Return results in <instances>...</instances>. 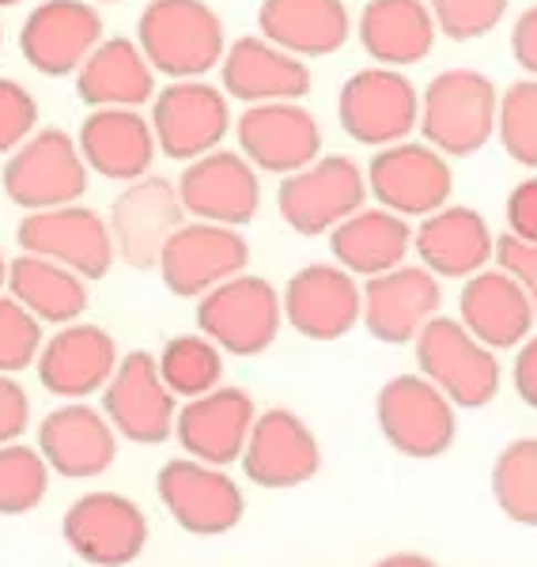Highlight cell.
Returning a JSON list of instances; mask_svg holds the SVG:
<instances>
[{"label":"cell","instance_id":"5","mask_svg":"<svg viewBox=\"0 0 537 567\" xmlns=\"http://www.w3.org/2000/svg\"><path fill=\"white\" fill-rule=\"evenodd\" d=\"M368 175L349 155H318L311 167L280 178L277 208L299 235H330L368 208Z\"/></svg>","mask_w":537,"mask_h":567},{"label":"cell","instance_id":"6","mask_svg":"<svg viewBox=\"0 0 537 567\" xmlns=\"http://www.w3.org/2000/svg\"><path fill=\"white\" fill-rule=\"evenodd\" d=\"M285 326V299L269 280L239 272L197 299V329L231 355H258Z\"/></svg>","mask_w":537,"mask_h":567},{"label":"cell","instance_id":"29","mask_svg":"<svg viewBox=\"0 0 537 567\" xmlns=\"http://www.w3.org/2000/svg\"><path fill=\"white\" fill-rule=\"evenodd\" d=\"M39 451L45 465L61 477H99L117 458V432L99 409L65 405L39 424Z\"/></svg>","mask_w":537,"mask_h":567},{"label":"cell","instance_id":"42","mask_svg":"<svg viewBox=\"0 0 537 567\" xmlns=\"http://www.w3.org/2000/svg\"><path fill=\"white\" fill-rule=\"evenodd\" d=\"M496 265L523 284V291L530 296L534 315H537V243H523V239L504 235V239H496Z\"/></svg>","mask_w":537,"mask_h":567},{"label":"cell","instance_id":"43","mask_svg":"<svg viewBox=\"0 0 537 567\" xmlns=\"http://www.w3.org/2000/svg\"><path fill=\"white\" fill-rule=\"evenodd\" d=\"M507 235L537 243V175L523 178L507 197Z\"/></svg>","mask_w":537,"mask_h":567},{"label":"cell","instance_id":"45","mask_svg":"<svg viewBox=\"0 0 537 567\" xmlns=\"http://www.w3.org/2000/svg\"><path fill=\"white\" fill-rule=\"evenodd\" d=\"M512 58L526 76L537 80V4L526 8L512 27Z\"/></svg>","mask_w":537,"mask_h":567},{"label":"cell","instance_id":"28","mask_svg":"<svg viewBox=\"0 0 537 567\" xmlns=\"http://www.w3.org/2000/svg\"><path fill=\"white\" fill-rule=\"evenodd\" d=\"M80 155L95 175L114 182H136L148 175L159 144L152 133V117L130 106L91 110L80 125Z\"/></svg>","mask_w":537,"mask_h":567},{"label":"cell","instance_id":"1","mask_svg":"<svg viewBox=\"0 0 537 567\" xmlns=\"http://www.w3.org/2000/svg\"><path fill=\"white\" fill-rule=\"evenodd\" d=\"M136 45L156 76L205 80L227 53L224 23L205 0H152L136 23Z\"/></svg>","mask_w":537,"mask_h":567},{"label":"cell","instance_id":"36","mask_svg":"<svg viewBox=\"0 0 537 567\" xmlns=\"http://www.w3.org/2000/svg\"><path fill=\"white\" fill-rule=\"evenodd\" d=\"M159 374L171 386L175 398H202L220 386L224 374V349L213 344L205 333H186L167 341V349L159 352Z\"/></svg>","mask_w":537,"mask_h":567},{"label":"cell","instance_id":"12","mask_svg":"<svg viewBox=\"0 0 537 567\" xmlns=\"http://www.w3.org/2000/svg\"><path fill=\"white\" fill-rule=\"evenodd\" d=\"M159 503L167 515L197 537H220L242 523V488L235 484L220 465H205L194 458L167 462L156 477Z\"/></svg>","mask_w":537,"mask_h":567},{"label":"cell","instance_id":"26","mask_svg":"<svg viewBox=\"0 0 537 567\" xmlns=\"http://www.w3.org/2000/svg\"><path fill=\"white\" fill-rule=\"evenodd\" d=\"M458 322L466 326L481 344L504 352V349H518V344L534 333L537 315H534L530 296L523 291V284L507 269H499V265H488L477 277L462 280Z\"/></svg>","mask_w":537,"mask_h":567},{"label":"cell","instance_id":"21","mask_svg":"<svg viewBox=\"0 0 537 567\" xmlns=\"http://www.w3.org/2000/svg\"><path fill=\"white\" fill-rule=\"evenodd\" d=\"M103 42V16L87 0H45L27 16L20 50L42 76H69Z\"/></svg>","mask_w":537,"mask_h":567},{"label":"cell","instance_id":"50","mask_svg":"<svg viewBox=\"0 0 537 567\" xmlns=\"http://www.w3.org/2000/svg\"><path fill=\"white\" fill-rule=\"evenodd\" d=\"M103 4H111V0H103Z\"/></svg>","mask_w":537,"mask_h":567},{"label":"cell","instance_id":"22","mask_svg":"<svg viewBox=\"0 0 537 567\" xmlns=\"http://www.w3.org/2000/svg\"><path fill=\"white\" fill-rule=\"evenodd\" d=\"M254 398L239 386H216L213 393L186 401L175 416V435L182 451L205 465H231L242 458L254 432Z\"/></svg>","mask_w":537,"mask_h":567},{"label":"cell","instance_id":"31","mask_svg":"<svg viewBox=\"0 0 537 567\" xmlns=\"http://www.w3.org/2000/svg\"><path fill=\"white\" fill-rule=\"evenodd\" d=\"M330 254L352 277H382V272L409 261V254H413V224L382 205H368L357 216L344 219L341 227H333Z\"/></svg>","mask_w":537,"mask_h":567},{"label":"cell","instance_id":"10","mask_svg":"<svg viewBox=\"0 0 537 567\" xmlns=\"http://www.w3.org/2000/svg\"><path fill=\"white\" fill-rule=\"evenodd\" d=\"M87 189V163L80 144L61 130H42L8 155L4 194L27 213L76 205Z\"/></svg>","mask_w":537,"mask_h":567},{"label":"cell","instance_id":"8","mask_svg":"<svg viewBox=\"0 0 537 567\" xmlns=\"http://www.w3.org/2000/svg\"><path fill=\"white\" fill-rule=\"evenodd\" d=\"M363 175H368L371 200L405 216L409 224L451 205L454 171L447 155L424 141H413V136L402 144H390V148H379Z\"/></svg>","mask_w":537,"mask_h":567},{"label":"cell","instance_id":"19","mask_svg":"<svg viewBox=\"0 0 537 567\" xmlns=\"http://www.w3.org/2000/svg\"><path fill=\"white\" fill-rule=\"evenodd\" d=\"M182 224H186V208H182L175 182L156 175L130 182L111 208V235L117 258L133 265V269H152V265H159L163 246L171 243V235Z\"/></svg>","mask_w":537,"mask_h":567},{"label":"cell","instance_id":"11","mask_svg":"<svg viewBox=\"0 0 537 567\" xmlns=\"http://www.w3.org/2000/svg\"><path fill=\"white\" fill-rule=\"evenodd\" d=\"M23 254H39L45 261H58L84 280H99L111 272L117 258L111 219H103L95 208L61 205L31 213L16 231Z\"/></svg>","mask_w":537,"mask_h":567},{"label":"cell","instance_id":"16","mask_svg":"<svg viewBox=\"0 0 537 567\" xmlns=\"http://www.w3.org/2000/svg\"><path fill=\"white\" fill-rule=\"evenodd\" d=\"M235 141L254 167L285 178L322 155V125L303 103H261L239 114Z\"/></svg>","mask_w":537,"mask_h":567},{"label":"cell","instance_id":"24","mask_svg":"<svg viewBox=\"0 0 537 567\" xmlns=\"http://www.w3.org/2000/svg\"><path fill=\"white\" fill-rule=\"evenodd\" d=\"M239 462L258 488H299L322 465V446L296 413L266 409L254 420V432Z\"/></svg>","mask_w":537,"mask_h":567},{"label":"cell","instance_id":"40","mask_svg":"<svg viewBox=\"0 0 537 567\" xmlns=\"http://www.w3.org/2000/svg\"><path fill=\"white\" fill-rule=\"evenodd\" d=\"M42 322L16 299H0V374H16L39 363Z\"/></svg>","mask_w":537,"mask_h":567},{"label":"cell","instance_id":"32","mask_svg":"<svg viewBox=\"0 0 537 567\" xmlns=\"http://www.w3.org/2000/svg\"><path fill=\"white\" fill-rule=\"evenodd\" d=\"M261 39L296 58H330L352 39V16L344 0H261Z\"/></svg>","mask_w":537,"mask_h":567},{"label":"cell","instance_id":"46","mask_svg":"<svg viewBox=\"0 0 537 567\" xmlns=\"http://www.w3.org/2000/svg\"><path fill=\"white\" fill-rule=\"evenodd\" d=\"M512 382H515V393L523 398V405H530L537 413V333H530L515 349Z\"/></svg>","mask_w":537,"mask_h":567},{"label":"cell","instance_id":"34","mask_svg":"<svg viewBox=\"0 0 537 567\" xmlns=\"http://www.w3.org/2000/svg\"><path fill=\"white\" fill-rule=\"evenodd\" d=\"M8 291L16 303H23L39 322L69 326L87 310V284L58 261H45L39 254H20L8 265Z\"/></svg>","mask_w":537,"mask_h":567},{"label":"cell","instance_id":"39","mask_svg":"<svg viewBox=\"0 0 537 567\" xmlns=\"http://www.w3.org/2000/svg\"><path fill=\"white\" fill-rule=\"evenodd\" d=\"M512 0H427L440 34L451 42H477L493 34L507 16Z\"/></svg>","mask_w":537,"mask_h":567},{"label":"cell","instance_id":"47","mask_svg":"<svg viewBox=\"0 0 537 567\" xmlns=\"http://www.w3.org/2000/svg\"><path fill=\"white\" fill-rule=\"evenodd\" d=\"M375 567H440V564L421 553H394V556H386V560H379Z\"/></svg>","mask_w":537,"mask_h":567},{"label":"cell","instance_id":"41","mask_svg":"<svg viewBox=\"0 0 537 567\" xmlns=\"http://www.w3.org/2000/svg\"><path fill=\"white\" fill-rule=\"evenodd\" d=\"M39 103L23 84L0 76V152H16L23 141L34 136Z\"/></svg>","mask_w":537,"mask_h":567},{"label":"cell","instance_id":"15","mask_svg":"<svg viewBox=\"0 0 537 567\" xmlns=\"http://www.w3.org/2000/svg\"><path fill=\"white\" fill-rule=\"evenodd\" d=\"M285 322L318 344L341 341L363 322V284L341 265H307L285 288Z\"/></svg>","mask_w":537,"mask_h":567},{"label":"cell","instance_id":"4","mask_svg":"<svg viewBox=\"0 0 537 567\" xmlns=\"http://www.w3.org/2000/svg\"><path fill=\"white\" fill-rule=\"evenodd\" d=\"M337 122L352 141L375 152L402 144L421 125V91L402 69H360L337 95Z\"/></svg>","mask_w":537,"mask_h":567},{"label":"cell","instance_id":"44","mask_svg":"<svg viewBox=\"0 0 537 567\" xmlns=\"http://www.w3.org/2000/svg\"><path fill=\"white\" fill-rule=\"evenodd\" d=\"M31 420V401L12 374H0V446L16 443Z\"/></svg>","mask_w":537,"mask_h":567},{"label":"cell","instance_id":"3","mask_svg":"<svg viewBox=\"0 0 537 567\" xmlns=\"http://www.w3.org/2000/svg\"><path fill=\"white\" fill-rule=\"evenodd\" d=\"M416 368L424 379H432L458 409H485L496 401L504 368L496 349L481 344L458 315H440L424 326V333L413 341Z\"/></svg>","mask_w":537,"mask_h":567},{"label":"cell","instance_id":"17","mask_svg":"<svg viewBox=\"0 0 537 567\" xmlns=\"http://www.w3.org/2000/svg\"><path fill=\"white\" fill-rule=\"evenodd\" d=\"M69 548L95 567H125L148 545V518L130 496L91 492L65 511L61 523Z\"/></svg>","mask_w":537,"mask_h":567},{"label":"cell","instance_id":"14","mask_svg":"<svg viewBox=\"0 0 537 567\" xmlns=\"http://www.w3.org/2000/svg\"><path fill=\"white\" fill-rule=\"evenodd\" d=\"M178 197L186 216L202 219V224L242 227L261 208L258 167L242 152L216 148L202 159L186 163L178 178Z\"/></svg>","mask_w":537,"mask_h":567},{"label":"cell","instance_id":"9","mask_svg":"<svg viewBox=\"0 0 537 567\" xmlns=\"http://www.w3.org/2000/svg\"><path fill=\"white\" fill-rule=\"evenodd\" d=\"M152 133L167 159L194 163L231 133V103L208 80H171L152 99Z\"/></svg>","mask_w":537,"mask_h":567},{"label":"cell","instance_id":"25","mask_svg":"<svg viewBox=\"0 0 537 567\" xmlns=\"http://www.w3.org/2000/svg\"><path fill=\"white\" fill-rule=\"evenodd\" d=\"M224 95L235 103L261 106V103H299L311 91V69L303 58L280 50L277 42L247 34L231 42L220 61Z\"/></svg>","mask_w":537,"mask_h":567},{"label":"cell","instance_id":"27","mask_svg":"<svg viewBox=\"0 0 537 567\" xmlns=\"http://www.w3.org/2000/svg\"><path fill=\"white\" fill-rule=\"evenodd\" d=\"M117 363H122L117 341L103 326L69 322L42 344L39 382L58 398H87L95 390H106Z\"/></svg>","mask_w":537,"mask_h":567},{"label":"cell","instance_id":"33","mask_svg":"<svg viewBox=\"0 0 537 567\" xmlns=\"http://www.w3.org/2000/svg\"><path fill=\"white\" fill-rule=\"evenodd\" d=\"M76 91L87 106L141 110L156 99V69L130 39H103L76 72Z\"/></svg>","mask_w":537,"mask_h":567},{"label":"cell","instance_id":"37","mask_svg":"<svg viewBox=\"0 0 537 567\" xmlns=\"http://www.w3.org/2000/svg\"><path fill=\"white\" fill-rule=\"evenodd\" d=\"M50 488V465L42 451L20 443L0 446V515H27L45 499Z\"/></svg>","mask_w":537,"mask_h":567},{"label":"cell","instance_id":"7","mask_svg":"<svg viewBox=\"0 0 537 567\" xmlns=\"http://www.w3.org/2000/svg\"><path fill=\"white\" fill-rule=\"evenodd\" d=\"M379 432L405 458H440L458 432V405L424 374H397L375 398Z\"/></svg>","mask_w":537,"mask_h":567},{"label":"cell","instance_id":"18","mask_svg":"<svg viewBox=\"0 0 537 567\" xmlns=\"http://www.w3.org/2000/svg\"><path fill=\"white\" fill-rule=\"evenodd\" d=\"M443 310V284L421 261L363 280V326L382 344H413Z\"/></svg>","mask_w":537,"mask_h":567},{"label":"cell","instance_id":"38","mask_svg":"<svg viewBox=\"0 0 537 567\" xmlns=\"http://www.w3.org/2000/svg\"><path fill=\"white\" fill-rule=\"evenodd\" d=\"M496 136L518 167L537 171V80L526 76L507 91H499Z\"/></svg>","mask_w":537,"mask_h":567},{"label":"cell","instance_id":"35","mask_svg":"<svg viewBox=\"0 0 537 567\" xmlns=\"http://www.w3.org/2000/svg\"><path fill=\"white\" fill-rule=\"evenodd\" d=\"M493 496L515 526L537 529V435L515 439L496 454Z\"/></svg>","mask_w":537,"mask_h":567},{"label":"cell","instance_id":"13","mask_svg":"<svg viewBox=\"0 0 537 567\" xmlns=\"http://www.w3.org/2000/svg\"><path fill=\"white\" fill-rule=\"evenodd\" d=\"M250 261V246L239 227L220 224H182L159 254V277L175 296L202 299L216 284L239 277Z\"/></svg>","mask_w":537,"mask_h":567},{"label":"cell","instance_id":"23","mask_svg":"<svg viewBox=\"0 0 537 567\" xmlns=\"http://www.w3.org/2000/svg\"><path fill=\"white\" fill-rule=\"evenodd\" d=\"M413 254L440 280H469L496 261V235L477 208L443 205L440 213L416 219Z\"/></svg>","mask_w":537,"mask_h":567},{"label":"cell","instance_id":"2","mask_svg":"<svg viewBox=\"0 0 537 567\" xmlns=\"http://www.w3.org/2000/svg\"><path fill=\"white\" fill-rule=\"evenodd\" d=\"M499 87L477 69H447L427 80L421 91V133L424 144L447 159L481 152L496 136Z\"/></svg>","mask_w":537,"mask_h":567},{"label":"cell","instance_id":"48","mask_svg":"<svg viewBox=\"0 0 537 567\" xmlns=\"http://www.w3.org/2000/svg\"><path fill=\"white\" fill-rule=\"evenodd\" d=\"M0 288H8V261H4V254H0Z\"/></svg>","mask_w":537,"mask_h":567},{"label":"cell","instance_id":"30","mask_svg":"<svg viewBox=\"0 0 537 567\" xmlns=\"http://www.w3.org/2000/svg\"><path fill=\"white\" fill-rule=\"evenodd\" d=\"M360 45L382 69H413L432 53L440 27L427 0H368L357 23Z\"/></svg>","mask_w":537,"mask_h":567},{"label":"cell","instance_id":"49","mask_svg":"<svg viewBox=\"0 0 537 567\" xmlns=\"http://www.w3.org/2000/svg\"><path fill=\"white\" fill-rule=\"evenodd\" d=\"M12 4H20V0H0V8H12Z\"/></svg>","mask_w":537,"mask_h":567},{"label":"cell","instance_id":"20","mask_svg":"<svg viewBox=\"0 0 537 567\" xmlns=\"http://www.w3.org/2000/svg\"><path fill=\"white\" fill-rule=\"evenodd\" d=\"M103 413L117 435L133 443H163L175 432V393L163 382L159 360L148 352L122 355L103 390Z\"/></svg>","mask_w":537,"mask_h":567}]
</instances>
